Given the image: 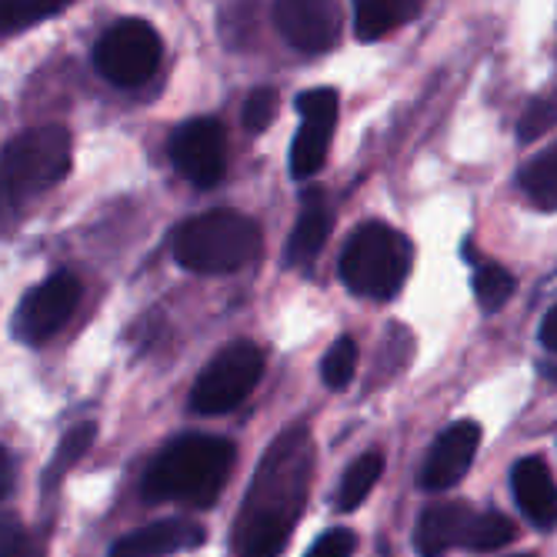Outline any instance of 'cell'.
<instances>
[{"mask_svg": "<svg viewBox=\"0 0 557 557\" xmlns=\"http://www.w3.org/2000/svg\"><path fill=\"white\" fill-rule=\"evenodd\" d=\"M314 447L308 428L284 431L264 454L234 524L237 557H281L308 504Z\"/></svg>", "mask_w": 557, "mask_h": 557, "instance_id": "obj_1", "label": "cell"}, {"mask_svg": "<svg viewBox=\"0 0 557 557\" xmlns=\"http://www.w3.org/2000/svg\"><path fill=\"white\" fill-rule=\"evenodd\" d=\"M234 468V444L214 434H184L161 447L144 471L140 491L154 504L211 508Z\"/></svg>", "mask_w": 557, "mask_h": 557, "instance_id": "obj_2", "label": "cell"}, {"mask_svg": "<svg viewBox=\"0 0 557 557\" xmlns=\"http://www.w3.org/2000/svg\"><path fill=\"white\" fill-rule=\"evenodd\" d=\"M261 255V227L240 211L187 218L171 234V258L190 274H237Z\"/></svg>", "mask_w": 557, "mask_h": 557, "instance_id": "obj_3", "label": "cell"}, {"mask_svg": "<svg viewBox=\"0 0 557 557\" xmlns=\"http://www.w3.org/2000/svg\"><path fill=\"white\" fill-rule=\"evenodd\" d=\"M414 247L391 224L371 221L354 231L341 250L337 274L344 287L368 300H391L411 274Z\"/></svg>", "mask_w": 557, "mask_h": 557, "instance_id": "obj_4", "label": "cell"}, {"mask_svg": "<svg viewBox=\"0 0 557 557\" xmlns=\"http://www.w3.org/2000/svg\"><path fill=\"white\" fill-rule=\"evenodd\" d=\"M71 171V134L58 124L30 127L4 147V194L24 200Z\"/></svg>", "mask_w": 557, "mask_h": 557, "instance_id": "obj_5", "label": "cell"}, {"mask_svg": "<svg viewBox=\"0 0 557 557\" xmlns=\"http://www.w3.org/2000/svg\"><path fill=\"white\" fill-rule=\"evenodd\" d=\"M261 374H264V354L258 344L234 341L221 347L190 387V411L205 418L234 411L258 387Z\"/></svg>", "mask_w": 557, "mask_h": 557, "instance_id": "obj_6", "label": "cell"}, {"mask_svg": "<svg viewBox=\"0 0 557 557\" xmlns=\"http://www.w3.org/2000/svg\"><path fill=\"white\" fill-rule=\"evenodd\" d=\"M164 40L147 21L124 17L94 47V67L114 87H137L150 81L161 67Z\"/></svg>", "mask_w": 557, "mask_h": 557, "instance_id": "obj_7", "label": "cell"}, {"mask_svg": "<svg viewBox=\"0 0 557 557\" xmlns=\"http://www.w3.org/2000/svg\"><path fill=\"white\" fill-rule=\"evenodd\" d=\"M81 281L67 271L50 274L47 281H40L37 287H30L17 311L11 318V334L21 344H44L54 334H61V327L74 318L77 304H81Z\"/></svg>", "mask_w": 557, "mask_h": 557, "instance_id": "obj_8", "label": "cell"}, {"mask_svg": "<svg viewBox=\"0 0 557 557\" xmlns=\"http://www.w3.org/2000/svg\"><path fill=\"white\" fill-rule=\"evenodd\" d=\"M294 108L300 114V131L290 144V177L311 181L321 174L331 147V131L337 124V90L331 87H311L297 94Z\"/></svg>", "mask_w": 557, "mask_h": 557, "instance_id": "obj_9", "label": "cell"}, {"mask_svg": "<svg viewBox=\"0 0 557 557\" xmlns=\"http://www.w3.org/2000/svg\"><path fill=\"white\" fill-rule=\"evenodd\" d=\"M168 154L184 181H190L200 190H208V187L221 184V177H224V164H227L224 127L214 117H194L171 134Z\"/></svg>", "mask_w": 557, "mask_h": 557, "instance_id": "obj_10", "label": "cell"}, {"mask_svg": "<svg viewBox=\"0 0 557 557\" xmlns=\"http://www.w3.org/2000/svg\"><path fill=\"white\" fill-rule=\"evenodd\" d=\"M277 34L304 54H324L337 44V0H274Z\"/></svg>", "mask_w": 557, "mask_h": 557, "instance_id": "obj_11", "label": "cell"}, {"mask_svg": "<svg viewBox=\"0 0 557 557\" xmlns=\"http://www.w3.org/2000/svg\"><path fill=\"white\" fill-rule=\"evenodd\" d=\"M478 444H481V428L474 421H458L447 431H441L428 450V458H424L421 487L424 491H444V487L458 484L474 465Z\"/></svg>", "mask_w": 557, "mask_h": 557, "instance_id": "obj_12", "label": "cell"}, {"mask_svg": "<svg viewBox=\"0 0 557 557\" xmlns=\"http://www.w3.org/2000/svg\"><path fill=\"white\" fill-rule=\"evenodd\" d=\"M205 528L187 518H164L147 528H137L111 544L108 557H171L205 544Z\"/></svg>", "mask_w": 557, "mask_h": 557, "instance_id": "obj_13", "label": "cell"}, {"mask_svg": "<svg viewBox=\"0 0 557 557\" xmlns=\"http://www.w3.org/2000/svg\"><path fill=\"white\" fill-rule=\"evenodd\" d=\"M474 508L468 500H441L421 511L414 528V547L421 557H441L450 547H465Z\"/></svg>", "mask_w": 557, "mask_h": 557, "instance_id": "obj_14", "label": "cell"}, {"mask_svg": "<svg viewBox=\"0 0 557 557\" xmlns=\"http://www.w3.org/2000/svg\"><path fill=\"white\" fill-rule=\"evenodd\" d=\"M511 491H515L521 515L534 528L550 531L557 524V484L550 478V468L541 458L531 454V458H521L511 468Z\"/></svg>", "mask_w": 557, "mask_h": 557, "instance_id": "obj_15", "label": "cell"}, {"mask_svg": "<svg viewBox=\"0 0 557 557\" xmlns=\"http://www.w3.org/2000/svg\"><path fill=\"white\" fill-rule=\"evenodd\" d=\"M331 234V205L327 194L318 187H308L300 194V214L287 240V264L290 268H308L318 261V255L327 244Z\"/></svg>", "mask_w": 557, "mask_h": 557, "instance_id": "obj_16", "label": "cell"}, {"mask_svg": "<svg viewBox=\"0 0 557 557\" xmlns=\"http://www.w3.org/2000/svg\"><path fill=\"white\" fill-rule=\"evenodd\" d=\"M424 0H354V37L371 44L421 14Z\"/></svg>", "mask_w": 557, "mask_h": 557, "instance_id": "obj_17", "label": "cell"}, {"mask_svg": "<svg viewBox=\"0 0 557 557\" xmlns=\"http://www.w3.org/2000/svg\"><path fill=\"white\" fill-rule=\"evenodd\" d=\"M465 258L474 264V297H478V304H481V311H487V314L500 311L504 304L511 300V294H515V277H511V271H508V268H500V264H494V261L478 258V250H474L471 240L465 244Z\"/></svg>", "mask_w": 557, "mask_h": 557, "instance_id": "obj_18", "label": "cell"}, {"mask_svg": "<svg viewBox=\"0 0 557 557\" xmlns=\"http://www.w3.org/2000/svg\"><path fill=\"white\" fill-rule=\"evenodd\" d=\"M381 471H384V458L381 450H368L361 454L358 461H350V468L344 471L337 491H334V508L337 511H354L361 508L368 500V494L374 491V484L381 481Z\"/></svg>", "mask_w": 557, "mask_h": 557, "instance_id": "obj_19", "label": "cell"}, {"mask_svg": "<svg viewBox=\"0 0 557 557\" xmlns=\"http://www.w3.org/2000/svg\"><path fill=\"white\" fill-rule=\"evenodd\" d=\"M521 190L528 200L541 211H557V144H550L544 154H537L521 174H518Z\"/></svg>", "mask_w": 557, "mask_h": 557, "instance_id": "obj_20", "label": "cell"}, {"mask_svg": "<svg viewBox=\"0 0 557 557\" xmlns=\"http://www.w3.org/2000/svg\"><path fill=\"white\" fill-rule=\"evenodd\" d=\"M518 537V528L511 518H504L500 511H474L471 528H468V550H497L504 544H511Z\"/></svg>", "mask_w": 557, "mask_h": 557, "instance_id": "obj_21", "label": "cell"}, {"mask_svg": "<svg viewBox=\"0 0 557 557\" xmlns=\"http://www.w3.org/2000/svg\"><path fill=\"white\" fill-rule=\"evenodd\" d=\"M354 374H358V344L354 337H337L321 361V377L331 391H344L350 387Z\"/></svg>", "mask_w": 557, "mask_h": 557, "instance_id": "obj_22", "label": "cell"}, {"mask_svg": "<svg viewBox=\"0 0 557 557\" xmlns=\"http://www.w3.org/2000/svg\"><path fill=\"white\" fill-rule=\"evenodd\" d=\"M64 4H71V0H0V24H4L8 34H14L58 14Z\"/></svg>", "mask_w": 557, "mask_h": 557, "instance_id": "obj_23", "label": "cell"}, {"mask_svg": "<svg viewBox=\"0 0 557 557\" xmlns=\"http://www.w3.org/2000/svg\"><path fill=\"white\" fill-rule=\"evenodd\" d=\"M554 127H557V90H547V94H537L524 108V114L518 121V140L531 144Z\"/></svg>", "mask_w": 557, "mask_h": 557, "instance_id": "obj_24", "label": "cell"}, {"mask_svg": "<svg viewBox=\"0 0 557 557\" xmlns=\"http://www.w3.org/2000/svg\"><path fill=\"white\" fill-rule=\"evenodd\" d=\"M90 441H94V424H77V428H71L67 437L61 441L58 454H54V461H50V468H47V484H58V478H61L67 468H74V465L81 461V454L90 447Z\"/></svg>", "mask_w": 557, "mask_h": 557, "instance_id": "obj_25", "label": "cell"}, {"mask_svg": "<svg viewBox=\"0 0 557 557\" xmlns=\"http://www.w3.org/2000/svg\"><path fill=\"white\" fill-rule=\"evenodd\" d=\"M274 111H277V94L271 87H255L244 100V127L250 134L268 131L274 121Z\"/></svg>", "mask_w": 557, "mask_h": 557, "instance_id": "obj_26", "label": "cell"}, {"mask_svg": "<svg viewBox=\"0 0 557 557\" xmlns=\"http://www.w3.org/2000/svg\"><path fill=\"white\" fill-rule=\"evenodd\" d=\"M0 557H40V544L30 531L21 528L17 518L4 515V534H0Z\"/></svg>", "mask_w": 557, "mask_h": 557, "instance_id": "obj_27", "label": "cell"}, {"mask_svg": "<svg viewBox=\"0 0 557 557\" xmlns=\"http://www.w3.org/2000/svg\"><path fill=\"white\" fill-rule=\"evenodd\" d=\"M354 547H358V537H354V531H347V528H331V531H324V534L311 544V550L304 554V557H350Z\"/></svg>", "mask_w": 557, "mask_h": 557, "instance_id": "obj_28", "label": "cell"}, {"mask_svg": "<svg viewBox=\"0 0 557 557\" xmlns=\"http://www.w3.org/2000/svg\"><path fill=\"white\" fill-rule=\"evenodd\" d=\"M541 344L550 350V354H557V304L554 308L544 314V321H541Z\"/></svg>", "mask_w": 557, "mask_h": 557, "instance_id": "obj_29", "label": "cell"}, {"mask_svg": "<svg viewBox=\"0 0 557 557\" xmlns=\"http://www.w3.org/2000/svg\"><path fill=\"white\" fill-rule=\"evenodd\" d=\"M0 461H4V484H0V491H4V497H8L11 494V484H14L11 481V454L4 450V458H0Z\"/></svg>", "mask_w": 557, "mask_h": 557, "instance_id": "obj_30", "label": "cell"}, {"mask_svg": "<svg viewBox=\"0 0 557 557\" xmlns=\"http://www.w3.org/2000/svg\"><path fill=\"white\" fill-rule=\"evenodd\" d=\"M518 557H534V554H518Z\"/></svg>", "mask_w": 557, "mask_h": 557, "instance_id": "obj_31", "label": "cell"}]
</instances>
